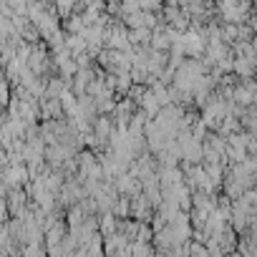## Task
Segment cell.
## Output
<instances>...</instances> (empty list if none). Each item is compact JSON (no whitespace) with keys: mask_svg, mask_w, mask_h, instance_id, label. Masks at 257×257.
<instances>
[{"mask_svg":"<svg viewBox=\"0 0 257 257\" xmlns=\"http://www.w3.org/2000/svg\"><path fill=\"white\" fill-rule=\"evenodd\" d=\"M227 113H229V111L224 108V101H214V103H209V106L204 108V123L217 126V123H222V118H224Z\"/></svg>","mask_w":257,"mask_h":257,"instance_id":"cell-1","label":"cell"}]
</instances>
